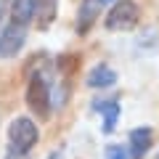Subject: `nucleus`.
Instances as JSON below:
<instances>
[{"label":"nucleus","mask_w":159,"mask_h":159,"mask_svg":"<svg viewBox=\"0 0 159 159\" xmlns=\"http://www.w3.org/2000/svg\"><path fill=\"white\" fill-rule=\"evenodd\" d=\"M114 82H117V72L111 66H106V64L93 66L90 74H88V85L90 88H111Z\"/></svg>","instance_id":"6e6552de"},{"label":"nucleus","mask_w":159,"mask_h":159,"mask_svg":"<svg viewBox=\"0 0 159 159\" xmlns=\"http://www.w3.org/2000/svg\"><path fill=\"white\" fill-rule=\"evenodd\" d=\"M96 109L103 114V130L111 133L114 125H117V117H119V103L117 101H98Z\"/></svg>","instance_id":"9d476101"},{"label":"nucleus","mask_w":159,"mask_h":159,"mask_svg":"<svg viewBox=\"0 0 159 159\" xmlns=\"http://www.w3.org/2000/svg\"><path fill=\"white\" fill-rule=\"evenodd\" d=\"M98 16H101V6H98L96 0H82L80 16H77V29H80V32H88Z\"/></svg>","instance_id":"1a4fd4ad"},{"label":"nucleus","mask_w":159,"mask_h":159,"mask_svg":"<svg viewBox=\"0 0 159 159\" xmlns=\"http://www.w3.org/2000/svg\"><path fill=\"white\" fill-rule=\"evenodd\" d=\"M154 146V133L148 127H138L130 133V157L133 159H143Z\"/></svg>","instance_id":"39448f33"},{"label":"nucleus","mask_w":159,"mask_h":159,"mask_svg":"<svg viewBox=\"0 0 159 159\" xmlns=\"http://www.w3.org/2000/svg\"><path fill=\"white\" fill-rule=\"evenodd\" d=\"M48 159H58V154H51V157H48Z\"/></svg>","instance_id":"2eb2a0df"},{"label":"nucleus","mask_w":159,"mask_h":159,"mask_svg":"<svg viewBox=\"0 0 159 159\" xmlns=\"http://www.w3.org/2000/svg\"><path fill=\"white\" fill-rule=\"evenodd\" d=\"M6 159H27V154H21V151H16V148H8V154H6Z\"/></svg>","instance_id":"f8f14e48"},{"label":"nucleus","mask_w":159,"mask_h":159,"mask_svg":"<svg viewBox=\"0 0 159 159\" xmlns=\"http://www.w3.org/2000/svg\"><path fill=\"white\" fill-rule=\"evenodd\" d=\"M138 21H141V8L133 0H117L111 11L106 13V29L111 32H127V29L138 27Z\"/></svg>","instance_id":"f03ea898"},{"label":"nucleus","mask_w":159,"mask_h":159,"mask_svg":"<svg viewBox=\"0 0 159 159\" xmlns=\"http://www.w3.org/2000/svg\"><path fill=\"white\" fill-rule=\"evenodd\" d=\"M58 11V0H34V19H37L40 29H48L56 19Z\"/></svg>","instance_id":"0eeeda50"},{"label":"nucleus","mask_w":159,"mask_h":159,"mask_svg":"<svg viewBox=\"0 0 159 159\" xmlns=\"http://www.w3.org/2000/svg\"><path fill=\"white\" fill-rule=\"evenodd\" d=\"M96 3H98V6H103V3H114V0H96Z\"/></svg>","instance_id":"4468645a"},{"label":"nucleus","mask_w":159,"mask_h":159,"mask_svg":"<svg viewBox=\"0 0 159 159\" xmlns=\"http://www.w3.org/2000/svg\"><path fill=\"white\" fill-rule=\"evenodd\" d=\"M27 106L32 109V114H37V119H48V114H51V85H48V77L43 72L29 77Z\"/></svg>","instance_id":"f257e3e1"},{"label":"nucleus","mask_w":159,"mask_h":159,"mask_svg":"<svg viewBox=\"0 0 159 159\" xmlns=\"http://www.w3.org/2000/svg\"><path fill=\"white\" fill-rule=\"evenodd\" d=\"M106 159H130V154L125 151V146H109L106 148Z\"/></svg>","instance_id":"9b49d317"},{"label":"nucleus","mask_w":159,"mask_h":159,"mask_svg":"<svg viewBox=\"0 0 159 159\" xmlns=\"http://www.w3.org/2000/svg\"><path fill=\"white\" fill-rule=\"evenodd\" d=\"M11 21L29 27L34 21V0H11Z\"/></svg>","instance_id":"423d86ee"},{"label":"nucleus","mask_w":159,"mask_h":159,"mask_svg":"<svg viewBox=\"0 0 159 159\" xmlns=\"http://www.w3.org/2000/svg\"><path fill=\"white\" fill-rule=\"evenodd\" d=\"M6 6H8L6 0H0V27H3V16H6Z\"/></svg>","instance_id":"ddd939ff"},{"label":"nucleus","mask_w":159,"mask_h":159,"mask_svg":"<svg viewBox=\"0 0 159 159\" xmlns=\"http://www.w3.org/2000/svg\"><path fill=\"white\" fill-rule=\"evenodd\" d=\"M24 40H27V27L11 21L0 32V58H13L24 48Z\"/></svg>","instance_id":"20e7f679"},{"label":"nucleus","mask_w":159,"mask_h":159,"mask_svg":"<svg viewBox=\"0 0 159 159\" xmlns=\"http://www.w3.org/2000/svg\"><path fill=\"white\" fill-rule=\"evenodd\" d=\"M8 138H11V148L27 154L29 148L37 143L40 130H37V125H34L29 117H16L11 122V127H8Z\"/></svg>","instance_id":"7ed1b4c3"}]
</instances>
